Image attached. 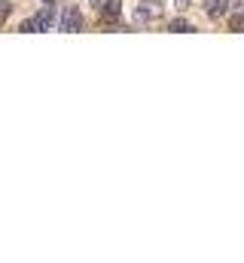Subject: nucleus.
Masks as SVG:
<instances>
[{"mask_svg": "<svg viewBox=\"0 0 244 263\" xmlns=\"http://www.w3.org/2000/svg\"><path fill=\"white\" fill-rule=\"evenodd\" d=\"M162 18V3L159 0H144L137 9H134V22L137 25H156Z\"/></svg>", "mask_w": 244, "mask_h": 263, "instance_id": "obj_1", "label": "nucleus"}, {"mask_svg": "<svg viewBox=\"0 0 244 263\" xmlns=\"http://www.w3.org/2000/svg\"><path fill=\"white\" fill-rule=\"evenodd\" d=\"M52 22H55V12H52V6H46V9H40L34 18H28V22L22 25V31H25V34H34V31H49V28H52Z\"/></svg>", "mask_w": 244, "mask_h": 263, "instance_id": "obj_2", "label": "nucleus"}, {"mask_svg": "<svg viewBox=\"0 0 244 263\" xmlns=\"http://www.w3.org/2000/svg\"><path fill=\"white\" fill-rule=\"evenodd\" d=\"M58 28L67 31V34L83 31V12H79L76 6H64V12H61V18H58Z\"/></svg>", "mask_w": 244, "mask_h": 263, "instance_id": "obj_3", "label": "nucleus"}, {"mask_svg": "<svg viewBox=\"0 0 244 263\" xmlns=\"http://www.w3.org/2000/svg\"><path fill=\"white\" fill-rule=\"evenodd\" d=\"M168 28H171L174 34H195V28H192V25H189L186 18H174V22H171Z\"/></svg>", "mask_w": 244, "mask_h": 263, "instance_id": "obj_4", "label": "nucleus"}, {"mask_svg": "<svg viewBox=\"0 0 244 263\" xmlns=\"http://www.w3.org/2000/svg\"><path fill=\"white\" fill-rule=\"evenodd\" d=\"M205 12H208L211 18L223 15V0H205Z\"/></svg>", "mask_w": 244, "mask_h": 263, "instance_id": "obj_5", "label": "nucleus"}, {"mask_svg": "<svg viewBox=\"0 0 244 263\" xmlns=\"http://www.w3.org/2000/svg\"><path fill=\"white\" fill-rule=\"evenodd\" d=\"M104 15L107 18H119V0H104Z\"/></svg>", "mask_w": 244, "mask_h": 263, "instance_id": "obj_6", "label": "nucleus"}, {"mask_svg": "<svg viewBox=\"0 0 244 263\" xmlns=\"http://www.w3.org/2000/svg\"><path fill=\"white\" fill-rule=\"evenodd\" d=\"M229 28H232V31H238V34H244V15H241V12H235V15L229 18Z\"/></svg>", "mask_w": 244, "mask_h": 263, "instance_id": "obj_7", "label": "nucleus"}, {"mask_svg": "<svg viewBox=\"0 0 244 263\" xmlns=\"http://www.w3.org/2000/svg\"><path fill=\"white\" fill-rule=\"evenodd\" d=\"M6 15H9V3H0V22H3Z\"/></svg>", "mask_w": 244, "mask_h": 263, "instance_id": "obj_8", "label": "nucleus"}, {"mask_svg": "<svg viewBox=\"0 0 244 263\" xmlns=\"http://www.w3.org/2000/svg\"><path fill=\"white\" fill-rule=\"evenodd\" d=\"M183 3H189V0H183Z\"/></svg>", "mask_w": 244, "mask_h": 263, "instance_id": "obj_9", "label": "nucleus"}]
</instances>
